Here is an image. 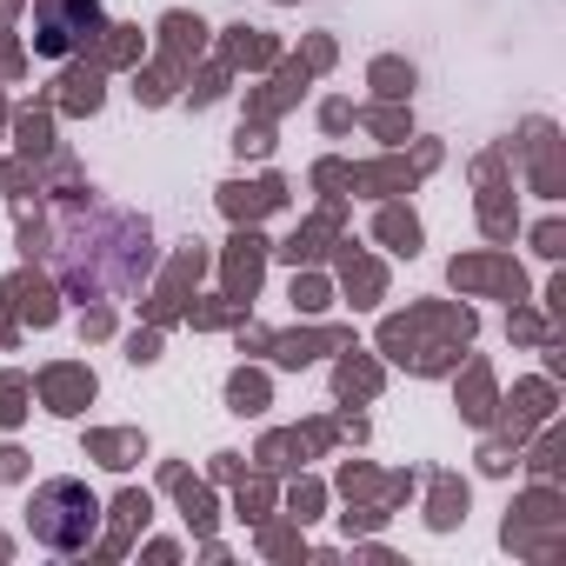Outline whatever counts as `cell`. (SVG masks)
Listing matches in <instances>:
<instances>
[{"mask_svg":"<svg viewBox=\"0 0 566 566\" xmlns=\"http://www.w3.org/2000/svg\"><path fill=\"white\" fill-rule=\"evenodd\" d=\"M28 526H34L41 546L81 553V546H94V533H101V500H94V486H81V480H41V486H34V506H28Z\"/></svg>","mask_w":566,"mask_h":566,"instance_id":"obj_1","label":"cell"},{"mask_svg":"<svg viewBox=\"0 0 566 566\" xmlns=\"http://www.w3.org/2000/svg\"><path fill=\"white\" fill-rule=\"evenodd\" d=\"M87 28H101V0H41V34H34V48L48 61H61V54L81 48Z\"/></svg>","mask_w":566,"mask_h":566,"instance_id":"obj_2","label":"cell"}]
</instances>
